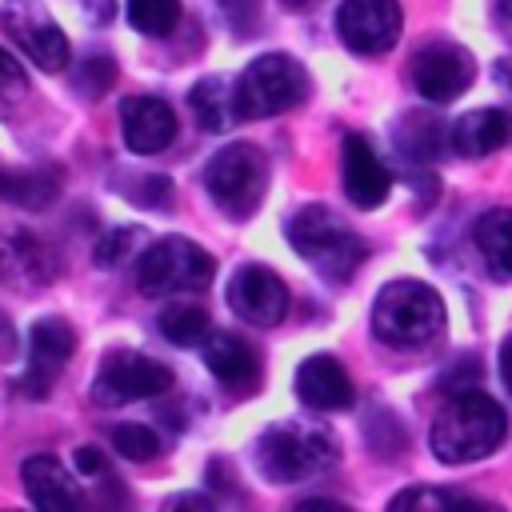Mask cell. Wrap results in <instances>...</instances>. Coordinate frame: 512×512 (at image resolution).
<instances>
[{
  "label": "cell",
  "instance_id": "obj_1",
  "mask_svg": "<svg viewBox=\"0 0 512 512\" xmlns=\"http://www.w3.org/2000/svg\"><path fill=\"white\" fill-rule=\"evenodd\" d=\"M508 436L504 408L484 392H456L432 420L428 448L440 464H472L492 456Z\"/></svg>",
  "mask_w": 512,
  "mask_h": 512
},
{
  "label": "cell",
  "instance_id": "obj_2",
  "mask_svg": "<svg viewBox=\"0 0 512 512\" xmlns=\"http://www.w3.org/2000/svg\"><path fill=\"white\" fill-rule=\"evenodd\" d=\"M340 456L336 436L308 420H280L260 432L256 440V468L272 484H296L308 476H320Z\"/></svg>",
  "mask_w": 512,
  "mask_h": 512
},
{
  "label": "cell",
  "instance_id": "obj_3",
  "mask_svg": "<svg viewBox=\"0 0 512 512\" xmlns=\"http://www.w3.org/2000/svg\"><path fill=\"white\" fill-rule=\"evenodd\" d=\"M284 232H288V244L300 252V260H308L332 284H344L368 260V244L352 228H344L340 216L328 212L324 204H304Z\"/></svg>",
  "mask_w": 512,
  "mask_h": 512
},
{
  "label": "cell",
  "instance_id": "obj_4",
  "mask_svg": "<svg viewBox=\"0 0 512 512\" xmlns=\"http://www.w3.org/2000/svg\"><path fill=\"white\" fill-rule=\"evenodd\" d=\"M372 332L392 348H420L444 332V300L420 280H392L372 300Z\"/></svg>",
  "mask_w": 512,
  "mask_h": 512
},
{
  "label": "cell",
  "instance_id": "obj_5",
  "mask_svg": "<svg viewBox=\"0 0 512 512\" xmlns=\"http://www.w3.org/2000/svg\"><path fill=\"white\" fill-rule=\"evenodd\" d=\"M308 96V72L288 52H264L236 76L240 120H268L296 108Z\"/></svg>",
  "mask_w": 512,
  "mask_h": 512
},
{
  "label": "cell",
  "instance_id": "obj_6",
  "mask_svg": "<svg viewBox=\"0 0 512 512\" xmlns=\"http://www.w3.org/2000/svg\"><path fill=\"white\" fill-rule=\"evenodd\" d=\"M204 188H208L212 204L224 216L244 220L264 200V188H268V156L256 144H248V140H232V144H224L208 160Z\"/></svg>",
  "mask_w": 512,
  "mask_h": 512
},
{
  "label": "cell",
  "instance_id": "obj_7",
  "mask_svg": "<svg viewBox=\"0 0 512 512\" xmlns=\"http://www.w3.org/2000/svg\"><path fill=\"white\" fill-rule=\"evenodd\" d=\"M216 276V260L184 240V236H164L156 240L140 264H136V284L144 296H172V292H204Z\"/></svg>",
  "mask_w": 512,
  "mask_h": 512
},
{
  "label": "cell",
  "instance_id": "obj_8",
  "mask_svg": "<svg viewBox=\"0 0 512 512\" xmlns=\"http://www.w3.org/2000/svg\"><path fill=\"white\" fill-rule=\"evenodd\" d=\"M0 24L12 36V44L40 68V72H60L68 68L72 44L64 36V28L52 20V12L40 0H4L0 8Z\"/></svg>",
  "mask_w": 512,
  "mask_h": 512
},
{
  "label": "cell",
  "instance_id": "obj_9",
  "mask_svg": "<svg viewBox=\"0 0 512 512\" xmlns=\"http://www.w3.org/2000/svg\"><path fill=\"white\" fill-rule=\"evenodd\" d=\"M172 388V372L168 364L144 356V352H128V348H112L100 368H96V384L92 396L100 404H128V400H152L164 396Z\"/></svg>",
  "mask_w": 512,
  "mask_h": 512
},
{
  "label": "cell",
  "instance_id": "obj_10",
  "mask_svg": "<svg viewBox=\"0 0 512 512\" xmlns=\"http://www.w3.org/2000/svg\"><path fill=\"white\" fill-rule=\"evenodd\" d=\"M404 12L396 0H344L336 8L340 40L360 56H380L400 40Z\"/></svg>",
  "mask_w": 512,
  "mask_h": 512
},
{
  "label": "cell",
  "instance_id": "obj_11",
  "mask_svg": "<svg viewBox=\"0 0 512 512\" xmlns=\"http://www.w3.org/2000/svg\"><path fill=\"white\" fill-rule=\"evenodd\" d=\"M228 308L256 328H276L288 316V284L264 264H244L228 280Z\"/></svg>",
  "mask_w": 512,
  "mask_h": 512
},
{
  "label": "cell",
  "instance_id": "obj_12",
  "mask_svg": "<svg viewBox=\"0 0 512 512\" xmlns=\"http://www.w3.org/2000/svg\"><path fill=\"white\" fill-rule=\"evenodd\" d=\"M476 76V64L472 56L460 48V44H448V40H436V44H424L416 56H412V84L424 100L432 104H448L456 100Z\"/></svg>",
  "mask_w": 512,
  "mask_h": 512
},
{
  "label": "cell",
  "instance_id": "obj_13",
  "mask_svg": "<svg viewBox=\"0 0 512 512\" xmlns=\"http://www.w3.org/2000/svg\"><path fill=\"white\" fill-rule=\"evenodd\" d=\"M72 352H76V332H72V324H64L60 316H44V320H36L32 332H28V372H24V392L44 396V392L56 384L60 368L72 360Z\"/></svg>",
  "mask_w": 512,
  "mask_h": 512
},
{
  "label": "cell",
  "instance_id": "obj_14",
  "mask_svg": "<svg viewBox=\"0 0 512 512\" xmlns=\"http://www.w3.org/2000/svg\"><path fill=\"white\" fill-rule=\"evenodd\" d=\"M120 136L132 152H164L176 140V112L160 96H128L120 104Z\"/></svg>",
  "mask_w": 512,
  "mask_h": 512
},
{
  "label": "cell",
  "instance_id": "obj_15",
  "mask_svg": "<svg viewBox=\"0 0 512 512\" xmlns=\"http://www.w3.org/2000/svg\"><path fill=\"white\" fill-rule=\"evenodd\" d=\"M340 164H344V192L356 208H380L388 200V188H392V176L384 168V160L376 156V148L364 140V136H344V152H340Z\"/></svg>",
  "mask_w": 512,
  "mask_h": 512
},
{
  "label": "cell",
  "instance_id": "obj_16",
  "mask_svg": "<svg viewBox=\"0 0 512 512\" xmlns=\"http://www.w3.org/2000/svg\"><path fill=\"white\" fill-rule=\"evenodd\" d=\"M56 272L52 252L40 236L24 228H0V284L8 288H40Z\"/></svg>",
  "mask_w": 512,
  "mask_h": 512
},
{
  "label": "cell",
  "instance_id": "obj_17",
  "mask_svg": "<svg viewBox=\"0 0 512 512\" xmlns=\"http://www.w3.org/2000/svg\"><path fill=\"white\" fill-rule=\"evenodd\" d=\"M296 396L316 412H340V408L352 404L356 392H352V380H348L344 364L336 356L316 352L296 368Z\"/></svg>",
  "mask_w": 512,
  "mask_h": 512
},
{
  "label": "cell",
  "instance_id": "obj_18",
  "mask_svg": "<svg viewBox=\"0 0 512 512\" xmlns=\"http://www.w3.org/2000/svg\"><path fill=\"white\" fill-rule=\"evenodd\" d=\"M20 476H24L28 500L36 508H44V512H76L84 504L76 480L64 472V464L56 456H28L24 468H20Z\"/></svg>",
  "mask_w": 512,
  "mask_h": 512
},
{
  "label": "cell",
  "instance_id": "obj_19",
  "mask_svg": "<svg viewBox=\"0 0 512 512\" xmlns=\"http://www.w3.org/2000/svg\"><path fill=\"white\" fill-rule=\"evenodd\" d=\"M204 364H208V372L224 384V388H252L256 384V376H260V360H256V352L240 340V336H232V332H212L208 340H204Z\"/></svg>",
  "mask_w": 512,
  "mask_h": 512
},
{
  "label": "cell",
  "instance_id": "obj_20",
  "mask_svg": "<svg viewBox=\"0 0 512 512\" xmlns=\"http://www.w3.org/2000/svg\"><path fill=\"white\" fill-rule=\"evenodd\" d=\"M508 128L512 124L500 108H472L452 124V148L468 160H480L508 140Z\"/></svg>",
  "mask_w": 512,
  "mask_h": 512
},
{
  "label": "cell",
  "instance_id": "obj_21",
  "mask_svg": "<svg viewBox=\"0 0 512 512\" xmlns=\"http://www.w3.org/2000/svg\"><path fill=\"white\" fill-rule=\"evenodd\" d=\"M60 196L56 168H0V200L16 208H48Z\"/></svg>",
  "mask_w": 512,
  "mask_h": 512
},
{
  "label": "cell",
  "instance_id": "obj_22",
  "mask_svg": "<svg viewBox=\"0 0 512 512\" xmlns=\"http://www.w3.org/2000/svg\"><path fill=\"white\" fill-rule=\"evenodd\" d=\"M188 104H192V116L204 132H224L240 120L236 112V88H228L220 76H204L192 84L188 92Z\"/></svg>",
  "mask_w": 512,
  "mask_h": 512
},
{
  "label": "cell",
  "instance_id": "obj_23",
  "mask_svg": "<svg viewBox=\"0 0 512 512\" xmlns=\"http://www.w3.org/2000/svg\"><path fill=\"white\" fill-rule=\"evenodd\" d=\"M476 248L492 276L512 280V208H492L476 220Z\"/></svg>",
  "mask_w": 512,
  "mask_h": 512
},
{
  "label": "cell",
  "instance_id": "obj_24",
  "mask_svg": "<svg viewBox=\"0 0 512 512\" xmlns=\"http://www.w3.org/2000/svg\"><path fill=\"white\" fill-rule=\"evenodd\" d=\"M444 144H452V132L444 136L440 120L436 116H424V112H408L404 124L396 128V148L412 160H436L444 152Z\"/></svg>",
  "mask_w": 512,
  "mask_h": 512
},
{
  "label": "cell",
  "instance_id": "obj_25",
  "mask_svg": "<svg viewBox=\"0 0 512 512\" xmlns=\"http://www.w3.org/2000/svg\"><path fill=\"white\" fill-rule=\"evenodd\" d=\"M156 324H160V332H164L172 344H192V340H200V336L208 332V312H204L200 304L172 300V304L160 308Z\"/></svg>",
  "mask_w": 512,
  "mask_h": 512
},
{
  "label": "cell",
  "instance_id": "obj_26",
  "mask_svg": "<svg viewBox=\"0 0 512 512\" xmlns=\"http://www.w3.org/2000/svg\"><path fill=\"white\" fill-rule=\"evenodd\" d=\"M124 8L140 36H168L180 24V0H124Z\"/></svg>",
  "mask_w": 512,
  "mask_h": 512
},
{
  "label": "cell",
  "instance_id": "obj_27",
  "mask_svg": "<svg viewBox=\"0 0 512 512\" xmlns=\"http://www.w3.org/2000/svg\"><path fill=\"white\" fill-rule=\"evenodd\" d=\"M392 508L396 512H412V508L444 512V508H488V504H480L472 496H460V492H448V488H404V492L392 496Z\"/></svg>",
  "mask_w": 512,
  "mask_h": 512
},
{
  "label": "cell",
  "instance_id": "obj_28",
  "mask_svg": "<svg viewBox=\"0 0 512 512\" xmlns=\"http://www.w3.org/2000/svg\"><path fill=\"white\" fill-rule=\"evenodd\" d=\"M112 444L124 460H136V464H148L160 456V436L148 428V424H116L112 428Z\"/></svg>",
  "mask_w": 512,
  "mask_h": 512
},
{
  "label": "cell",
  "instance_id": "obj_29",
  "mask_svg": "<svg viewBox=\"0 0 512 512\" xmlns=\"http://www.w3.org/2000/svg\"><path fill=\"white\" fill-rule=\"evenodd\" d=\"M120 192L132 204H140V208H168L172 204V180L168 176H156V172H132Z\"/></svg>",
  "mask_w": 512,
  "mask_h": 512
},
{
  "label": "cell",
  "instance_id": "obj_30",
  "mask_svg": "<svg viewBox=\"0 0 512 512\" xmlns=\"http://www.w3.org/2000/svg\"><path fill=\"white\" fill-rule=\"evenodd\" d=\"M28 96V76L20 68V60H12L0 48V116H12Z\"/></svg>",
  "mask_w": 512,
  "mask_h": 512
},
{
  "label": "cell",
  "instance_id": "obj_31",
  "mask_svg": "<svg viewBox=\"0 0 512 512\" xmlns=\"http://www.w3.org/2000/svg\"><path fill=\"white\" fill-rule=\"evenodd\" d=\"M112 84H116V60L112 56H88L76 68V88L84 96H104V92H112Z\"/></svg>",
  "mask_w": 512,
  "mask_h": 512
},
{
  "label": "cell",
  "instance_id": "obj_32",
  "mask_svg": "<svg viewBox=\"0 0 512 512\" xmlns=\"http://www.w3.org/2000/svg\"><path fill=\"white\" fill-rule=\"evenodd\" d=\"M144 240V232L140 228H116V232H108L100 244H96V252H92V260L100 264V268H116L136 244Z\"/></svg>",
  "mask_w": 512,
  "mask_h": 512
},
{
  "label": "cell",
  "instance_id": "obj_33",
  "mask_svg": "<svg viewBox=\"0 0 512 512\" xmlns=\"http://www.w3.org/2000/svg\"><path fill=\"white\" fill-rule=\"evenodd\" d=\"M220 12L236 28V36H248L260 20V0H220Z\"/></svg>",
  "mask_w": 512,
  "mask_h": 512
},
{
  "label": "cell",
  "instance_id": "obj_34",
  "mask_svg": "<svg viewBox=\"0 0 512 512\" xmlns=\"http://www.w3.org/2000/svg\"><path fill=\"white\" fill-rule=\"evenodd\" d=\"M476 380H480V360H476V356H464V360H456V364L440 376V388L456 396V392H468Z\"/></svg>",
  "mask_w": 512,
  "mask_h": 512
},
{
  "label": "cell",
  "instance_id": "obj_35",
  "mask_svg": "<svg viewBox=\"0 0 512 512\" xmlns=\"http://www.w3.org/2000/svg\"><path fill=\"white\" fill-rule=\"evenodd\" d=\"M76 468H80V476H112L108 472V460H104V452L100 448H92V444H84V448H76Z\"/></svg>",
  "mask_w": 512,
  "mask_h": 512
},
{
  "label": "cell",
  "instance_id": "obj_36",
  "mask_svg": "<svg viewBox=\"0 0 512 512\" xmlns=\"http://www.w3.org/2000/svg\"><path fill=\"white\" fill-rule=\"evenodd\" d=\"M500 380L512 392V336H504V344H500Z\"/></svg>",
  "mask_w": 512,
  "mask_h": 512
},
{
  "label": "cell",
  "instance_id": "obj_37",
  "mask_svg": "<svg viewBox=\"0 0 512 512\" xmlns=\"http://www.w3.org/2000/svg\"><path fill=\"white\" fill-rule=\"evenodd\" d=\"M344 504L340 500H300L296 512H340Z\"/></svg>",
  "mask_w": 512,
  "mask_h": 512
},
{
  "label": "cell",
  "instance_id": "obj_38",
  "mask_svg": "<svg viewBox=\"0 0 512 512\" xmlns=\"http://www.w3.org/2000/svg\"><path fill=\"white\" fill-rule=\"evenodd\" d=\"M12 352H16V336H12V324H8V320H0V360H12Z\"/></svg>",
  "mask_w": 512,
  "mask_h": 512
},
{
  "label": "cell",
  "instance_id": "obj_39",
  "mask_svg": "<svg viewBox=\"0 0 512 512\" xmlns=\"http://www.w3.org/2000/svg\"><path fill=\"white\" fill-rule=\"evenodd\" d=\"M492 76H496V84H504V88L512 92V56H504V60H496V68H492Z\"/></svg>",
  "mask_w": 512,
  "mask_h": 512
},
{
  "label": "cell",
  "instance_id": "obj_40",
  "mask_svg": "<svg viewBox=\"0 0 512 512\" xmlns=\"http://www.w3.org/2000/svg\"><path fill=\"white\" fill-rule=\"evenodd\" d=\"M496 20L504 24V32H512V0H500L496 4Z\"/></svg>",
  "mask_w": 512,
  "mask_h": 512
},
{
  "label": "cell",
  "instance_id": "obj_41",
  "mask_svg": "<svg viewBox=\"0 0 512 512\" xmlns=\"http://www.w3.org/2000/svg\"><path fill=\"white\" fill-rule=\"evenodd\" d=\"M280 4H284L288 12H304V8H312L316 0H280Z\"/></svg>",
  "mask_w": 512,
  "mask_h": 512
}]
</instances>
